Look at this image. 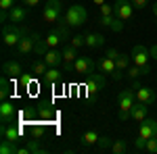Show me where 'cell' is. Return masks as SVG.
I'll return each instance as SVG.
<instances>
[{
  "instance_id": "cell-46",
  "label": "cell",
  "mask_w": 157,
  "mask_h": 154,
  "mask_svg": "<svg viewBox=\"0 0 157 154\" xmlns=\"http://www.w3.org/2000/svg\"><path fill=\"white\" fill-rule=\"evenodd\" d=\"M151 11H153V15H155V19H157V2L153 4V6H151Z\"/></svg>"
},
{
  "instance_id": "cell-2",
  "label": "cell",
  "mask_w": 157,
  "mask_h": 154,
  "mask_svg": "<svg viewBox=\"0 0 157 154\" xmlns=\"http://www.w3.org/2000/svg\"><path fill=\"white\" fill-rule=\"evenodd\" d=\"M134 104H136L134 90H121L120 94H117V119L120 121H128Z\"/></svg>"
},
{
  "instance_id": "cell-45",
  "label": "cell",
  "mask_w": 157,
  "mask_h": 154,
  "mask_svg": "<svg viewBox=\"0 0 157 154\" xmlns=\"http://www.w3.org/2000/svg\"><path fill=\"white\" fill-rule=\"evenodd\" d=\"M151 56L157 59V46H151Z\"/></svg>"
},
{
  "instance_id": "cell-7",
  "label": "cell",
  "mask_w": 157,
  "mask_h": 154,
  "mask_svg": "<svg viewBox=\"0 0 157 154\" xmlns=\"http://www.w3.org/2000/svg\"><path fill=\"white\" fill-rule=\"evenodd\" d=\"M40 34H36V31H32V34H27V36H23V40L19 42V46L15 48L17 50V54L19 56H27V54H32L34 50H36V44L38 40H40Z\"/></svg>"
},
{
  "instance_id": "cell-28",
  "label": "cell",
  "mask_w": 157,
  "mask_h": 154,
  "mask_svg": "<svg viewBox=\"0 0 157 154\" xmlns=\"http://www.w3.org/2000/svg\"><path fill=\"white\" fill-rule=\"evenodd\" d=\"M44 40H46L48 48H59V46H63V42H65V40H63V38H61L55 29H52L50 34H46V38H44Z\"/></svg>"
},
{
  "instance_id": "cell-34",
  "label": "cell",
  "mask_w": 157,
  "mask_h": 154,
  "mask_svg": "<svg viewBox=\"0 0 157 154\" xmlns=\"http://www.w3.org/2000/svg\"><path fill=\"white\" fill-rule=\"evenodd\" d=\"M46 50H48V44H46V40H44V38H40V40H38V44H36V50H34V52H36L38 56H44V54H46Z\"/></svg>"
},
{
  "instance_id": "cell-24",
  "label": "cell",
  "mask_w": 157,
  "mask_h": 154,
  "mask_svg": "<svg viewBox=\"0 0 157 154\" xmlns=\"http://www.w3.org/2000/svg\"><path fill=\"white\" fill-rule=\"evenodd\" d=\"M42 79L46 83H57V81L63 79V71H59V67H48L46 73L42 75Z\"/></svg>"
},
{
  "instance_id": "cell-41",
  "label": "cell",
  "mask_w": 157,
  "mask_h": 154,
  "mask_svg": "<svg viewBox=\"0 0 157 154\" xmlns=\"http://www.w3.org/2000/svg\"><path fill=\"white\" fill-rule=\"evenodd\" d=\"M134 9H138V11H143V9H147V4H149V0H132Z\"/></svg>"
},
{
  "instance_id": "cell-10",
  "label": "cell",
  "mask_w": 157,
  "mask_h": 154,
  "mask_svg": "<svg viewBox=\"0 0 157 154\" xmlns=\"http://www.w3.org/2000/svg\"><path fill=\"white\" fill-rule=\"evenodd\" d=\"M113 13L120 17L121 21L132 19V15H134V4H132V0H115V4H113Z\"/></svg>"
},
{
  "instance_id": "cell-20",
  "label": "cell",
  "mask_w": 157,
  "mask_h": 154,
  "mask_svg": "<svg viewBox=\"0 0 157 154\" xmlns=\"http://www.w3.org/2000/svg\"><path fill=\"white\" fill-rule=\"evenodd\" d=\"M38 142H40V140H36V138H34V140H27L25 146H19V154H44L46 148H42Z\"/></svg>"
},
{
  "instance_id": "cell-36",
  "label": "cell",
  "mask_w": 157,
  "mask_h": 154,
  "mask_svg": "<svg viewBox=\"0 0 157 154\" xmlns=\"http://www.w3.org/2000/svg\"><path fill=\"white\" fill-rule=\"evenodd\" d=\"M145 152H149V154H157V133L153 135V138H151V140H147Z\"/></svg>"
},
{
  "instance_id": "cell-42",
  "label": "cell",
  "mask_w": 157,
  "mask_h": 154,
  "mask_svg": "<svg viewBox=\"0 0 157 154\" xmlns=\"http://www.w3.org/2000/svg\"><path fill=\"white\" fill-rule=\"evenodd\" d=\"M120 54H121V52H120V50H115V48H109V50H107V56H109V59H113V60L117 59Z\"/></svg>"
},
{
  "instance_id": "cell-19",
  "label": "cell",
  "mask_w": 157,
  "mask_h": 154,
  "mask_svg": "<svg viewBox=\"0 0 157 154\" xmlns=\"http://www.w3.org/2000/svg\"><path fill=\"white\" fill-rule=\"evenodd\" d=\"M44 60H46L48 67H59L61 63H63V50H59V48H48L46 54H44Z\"/></svg>"
},
{
  "instance_id": "cell-29",
  "label": "cell",
  "mask_w": 157,
  "mask_h": 154,
  "mask_svg": "<svg viewBox=\"0 0 157 154\" xmlns=\"http://www.w3.org/2000/svg\"><path fill=\"white\" fill-rule=\"evenodd\" d=\"M55 115H57V113H55V110H52L48 104L38 108V117H40V121H44V123H50V121L55 119Z\"/></svg>"
},
{
  "instance_id": "cell-25",
  "label": "cell",
  "mask_w": 157,
  "mask_h": 154,
  "mask_svg": "<svg viewBox=\"0 0 157 154\" xmlns=\"http://www.w3.org/2000/svg\"><path fill=\"white\" fill-rule=\"evenodd\" d=\"M109 150L113 154H126V152H130V144H128V140H113Z\"/></svg>"
},
{
  "instance_id": "cell-6",
  "label": "cell",
  "mask_w": 157,
  "mask_h": 154,
  "mask_svg": "<svg viewBox=\"0 0 157 154\" xmlns=\"http://www.w3.org/2000/svg\"><path fill=\"white\" fill-rule=\"evenodd\" d=\"M132 90H134V94H136V102H145V104H153L157 100V96H155V90L153 88H149V85H143V83H138L136 79L132 81Z\"/></svg>"
},
{
  "instance_id": "cell-17",
  "label": "cell",
  "mask_w": 157,
  "mask_h": 154,
  "mask_svg": "<svg viewBox=\"0 0 157 154\" xmlns=\"http://www.w3.org/2000/svg\"><path fill=\"white\" fill-rule=\"evenodd\" d=\"M0 133H2V140H11V142H23L21 140V127H17V125H13V123H9V125H2L0 127Z\"/></svg>"
},
{
  "instance_id": "cell-30",
  "label": "cell",
  "mask_w": 157,
  "mask_h": 154,
  "mask_svg": "<svg viewBox=\"0 0 157 154\" xmlns=\"http://www.w3.org/2000/svg\"><path fill=\"white\" fill-rule=\"evenodd\" d=\"M98 138H101V135H98L94 129H88L84 135H82L80 144H82V146H92V144H97V142H98Z\"/></svg>"
},
{
  "instance_id": "cell-26",
  "label": "cell",
  "mask_w": 157,
  "mask_h": 154,
  "mask_svg": "<svg viewBox=\"0 0 157 154\" xmlns=\"http://www.w3.org/2000/svg\"><path fill=\"white\" fill-rule=\"evenodd\" d=\"M105 44V38L101 34H86V46L88 48H101Z\"/></svg>"
},
{
  "instance_id": "cell-8",
  "label": "cell",
  "mask_w": 157,
  "mask_h": 154,
  "mask_svg": "<svg viewBox=\"0 0 157 154\" xmlns=\"http://www.w3.org/2000/svg\"><path fill=\"white\" fill-rule=\"evenodd\" d=\"M86 96L88 98H94V96L105 88V75L103 73H92V75H88V81H86Z\"/></svg>"
},
{
  "instance_id": "cell-3",
  "label": "cell",
  "mask_w": 157,
  "mask_h": 154,
  "mask_svg": "<svg viewBox=\"0 0 157 154\" xmlns=\"http://www.w3.org/2000/svg\"><path fill=\"white\" fill-rule=\"evenodd\" d=\"M157 133V119H149L147 117L143 123H140V129H138V138L134 140V148L136 150H145L147 140H151Z\"/></svg>"
},
{
  "instance_id": "cell-39",
  "label": "cell",
  "mask_w": 157,
  "mask_h": 154,
  "mask_svg": "<svg viewBox=\"0 0 157 154\" xmlns=\"http://www.w3.org/2000/svg\"><path fill=\"white\" fill-rule=\"evenodd\" d=\"M98 9H101V15H115V13H113V4H107V2H105V4H101Z\"/></svg>"
},
{
  "instance_id": "cell-12",
  "label": "cell",
  "mask_w": 157,
  "mask_h": 154,
  "mask_svg": "<svg viewBox=\"0 0 157 154\" xmlns=\"http://www.w3.org/2000/svg\"><path fill=\"white\" fill-rule=\"evenodd\" d=\"M97 23L107 27V29H111V31H121L124 29V21H121L117 15H98Z\"/></svg>"
},
{
  "instance_id": "cell-18",
  "label": "cell",
  "mask_w": 157,
  "mask_h": 154,
  "mask_svg": "<svg viewBox=\"0 0 157 154\" xmlns=\"http://www.w3.org/2000/svg\"><path fill=\"white\" fill-rule=\"evenodd\" d=\"M2 75H6L9 79H19L23 73H21V65L17 60H4L2 63Z\"/></svg>"
},
{
  "instance_id": "cell-27",
  "label": "cell",
  "mask_w": 157,
  "mask_h": 154,
  "mask_svg": "<svg viewBox=\"0 0 157 154\" xmlns=\"http://www.w3.org/2000/svg\"><path fill=\"white\" fill-rule=\"evenodd\" d=\"M0 154H19V146H17V142L2 140V144H0Z\"/></svg>"
},
{
  "instance_id": "cell-33",
  "label": "cell",
  "mask_w": 157,
  "mask_h": 154,
  "mask_svg": "<svg viewBox=\"0 0 157 154\" xmlns=\"http://www.w3.org/2000/svg\"><path fill=\"white\" fill-rule=\"evenodd\" d=\"M9 96H11V83H9L6 75H2V79H0V98L9 100Z\"/></svg>"
},
{
  "instance_id": "cell-11",
  "label": "cell",
  "mask_w": 157,
  "mask_h": 154,
  "mask_svg": "<svg viewBox=\"0 0 157 154\" xmlns=\"http://www.w3.org/2000/svg\"><path fill=\"white\" fill-rule=\"evenodd\" d=\"M130 54H132V63L134 65L147 67V65H149V59H151V48H145V46H140V44H136Z\"/></svg>"
},
{
  "instance_id": "cell-47",
  "label": "cell",
  "mask_w": 157,
  "mask_h": 154,
  "mask_svg": "<svg viewBox=\"0 0 157 154\" xmlns=\"http://www.w3.org/2000/svg\"><path fill=\"white\" fill-rule=\"evenodd\" d=\"M92 2H94L97 6H101V4H105V0H92Z\"/></svg>"
},
{
  "instance_id": "cell-4",
  "label": "cell",
  "mask_w": 157,
  "mask_h": 154,
  "mask_svg": "<svg viewBox=\"0 0 157 154\" xmlns=\"http://www.w3.org/2000/svg\"><path fill=\"white\" fill-rule=\"evenodd\" d=\"M88 21V13L82 4H71L67 11H65V25L69 27H82Z\"/></svg>"
},
{
  "instance_id": "cell-22",
  "label": "cell",
  "mask_w": 157,
  "mask_h": 154,
  "mask_svg": "<svg viewBox=\"0 0 157 154\" xmlns=\"http://www.w3.org/2000/svg\"><path fill=\"white\" fill-rule=\"evenodd\" d=\"M98 73H103V75H109V77H113V73H115V60L109 59L107 54H105L103 59L98 60Z\"/></svg>"
},
{
  "instance_id": "cell-40",
  "label": "cell",
  "mask_w": 157,
  "mask_h": 154,
  "mask_svg": "<svg viewBox=\"0 0 157 154\" xmlns=\"http://www.w3.org/2000/svg\"><path fill=\"white\" fill-rule=\"evenodd\" d=\"M15 6V0H0V11H11Z\"/></svg>"
},
{
  "instance_id": "cell-32",
  "label": "cell",
  "mask_w": 157,
  "mask_h": 154,
  "mask_svg": "<svg viewBox=\"0 0 157 154\" xmlns=\"http://www.w3.org/2000/svg\"><path fill=\"white\" fill-rule=\"evenodd\" d=\"M29 133H32V138H36V140H42V138L46 135V123L42 121V123H36V125H32V127H29Z\"/></svg>"
},
{
  "instance_id": "cell-14",
  "label": "cell",
  "mask_w": 157,
  "mask_h": 154,
  "mask_svg": "<svg viewBox=\"0 0 157 154\" xmlns=\"http://www.w3.org/2000/svg\"><path fill=\"white\" fill-rule=\"evenodd\" d=\"M132 65V54H120L115 59V73H113V79L120 81L121 77L126 75V69Z\"/></svg>"
},
{
  "instance_id": "cell-16",
  "label": "cell",
  "mask_w": 157,
  "mask_h": 154,
  "mask_svg": "<svg viewBox=\"0 0 157 154\" xmlns=\"http://www.w3.org/2000/svg\"><path fill=\"white\" fill-rule=\"evenodd\" d=\"M27 17H29V9H27L25 4L23 6H17V4H15L11 11H9V21H11V23L23 25L25 21H27Z\"/></svg>"
},
{
  "instance_id": "cell-15",
  "label": "cell",
  "mask_w": 157,
  "mask_h": 154,
  "mask_svg": "<svg viewBox=\"0 0 157 154\" xmlns=\"http://www.w3.org/2000/svg\"><path fill=\"white\" fill-rule=\"evenodd\" d=\"M15 119H17V108L13 106L9 100H2V104H0V121H2V125L15 123Z\"/></svg>"
},
{
  "instance_id": "cell-1",
  "label": "cell",
  "mask_w": 157,
  "mask_h": 154,
  "mask_svg": "<svg viewBox=\"0 0 157 154\" xmlns=\"http://www.w3.org/2000/svg\"><path fill=\"white\" fill-rule=\"evenodd\" d=\"M29 31L23 25L19 23H4L2 25V44L4 48H17L19 42L23 40V36H27Z\"/></svg>"
},
{
  "instance_id": "cell-5",
  "label": "cell",
  "mask_w": 157,
  "mask_h": 154,
  "mask_svg": "<svg viewBox=\"0 0 157 154\" xmlns=\"http://www.w3.org/2000/svg\"><path fill=\"white\" fill-rule=\"evenodd\" d=\"M63 17V2L61 0H46V6L42 13V19L50 25H57Z\"/></svg>"
},
{
  "instance_id": "cell-13",
  "label": "cell",
  "mask_w": 157,
  "mask_h": 154,
  "mask_svg": "<svg viewBox=\"0 0 157 154\" xmlns=\"http://www.w3.org/2000/svg\"><path fill=\"white\" fill-rule=\"evenodd\" d=\"M63 50V71L65 73H71L73 71V63L78 60V48H73L71 44L61 48Z\"/></svg>"
},
{
  "instance_id": "cell-43",
  "label": "cell",
  "mask_w": 157,
  "mask_h": 154,
  "mask_svg": "<svg viewBox=\"0 0 157 154\" xmlns=\"http://www.w3.org/2000/svg\"><path fill=\"white\" fill-rule=\"evenodd\" d=\"M21 2H23L25 6H29V9H32V6H38L42 0H21Z\"/></svg>"
},
{
  "instance_id": "cell-23",
  "label": "cell",
  "mask_w": 157,
  "mask_h": 154,
  "mask_svg": "<svg viewBox=\"0 0 157 154\" xmlns=\"http://www.w3.org/2000/svg\"><path fill=\"white\" fill-rule=\"evenodd\" d=\"M149 73H151V67H149V65H147V67H138V65L132 63V65L126 69V77H128V79H138L140 75H149Z\"/></svg>"
},
{
  "instance_id": "cell-31",
  "label": "cell",
  "mask_w": 157,
  "mask_h": 154,
  "mask_svg": "<svg viewBox=\"0 0 157 154\" xmlns=\"http://www.w3.org/2000/svg\"><path fill=\"white\" fill-rule=\"evenodd\" d=\"M48 69V65H46V60H34L32 63V75L34 77H42L44 73Z\"/></svg>"
},
{
  "instance_id": "cell-35",
  "label": "cell",
  "mask_w": 157,
  "mask_h": 154,
  "mask_svg": "<svg viewBox=\"0 0 157 154\" xmlns=\"http://www.w3.org/2000/svg\"><path fill=\"white\" fill-rule=\"evenodd\" d=\"M69 44H71L73 48H82V46H86V36H82V34H78V36L69 38Z\"/></svg>"
},
{
  "instance_id": "cell-44",
  "label": "cell",
  "mask_w": 157,
  "mask_h": 154,
  "mask_svg": "<svg viewBox=\"0 0 157 154\" xmlns=\"http://www.w3.org/2000/svg\"><path fill=\"white\" fill-rule=\"evenodd\" d=\"M0 21H2V23H6V21H9V11H2V13H0Z\"/></svg>"
},
{
  "instance_id": "cell-21",
  "label": "cell",
  "mask_w": 157,
  "mask_h": 154,
  "mask_svg": "<svg viewBox=\"0 0 157 154\" xmlns=\"http://www.w3.org/2000/svg\"><path fill=\"white\" fill-rule=\"evenodd\" d=\"M147 108H149V104H145V102H136L132 106V113H130V119H132L134 123H143L147 119Z\"/></svg>"
},
{
  "instance_id": "cell-9",
  "label": "cell",
  "mask_w": 157,
  "mask_h": 154,
  "mask_svg": "<svg viewBox=\"0 0 157 154\" xmlns=\"http://www.w3.org/2000/svg\"><path fill=\"white\" fill-rule=\"evenodd\" d=\"M97 69H98V65L90 56H78V60L73 63V71L80 73V75H92Z\"/></svg>"
},
{
  "instance_id": "cell-37",
  "label": "cell",
  "mask_w": 157,
  "mask_h": 154,
  "mask_svg": "<svg viewBox=\"0 0 157 154\" xmlns=\"http://www.w3.org/2000/svg\"><path fill=\"white\" fill-rule=\"evenodd\" d=\"M111 142H113L111 138H98L97 146L101 148V150H109V148H111Z\"/></svg>"
},
{
  "instance_id": "cell-38",
  "label": "cell",
  "mask_w": 157,
  "mask_h": 154,
  "mask_svg": "<svg viewBox=\"0 0 157 154\" xmlns=\"http://www.w3.org/2000/svg\"><path fill=\"white\" fill-rule=\"evenodd\" d=\"M19 83H21L23 88H29V85L34 83V77H32V75H21V77H19Z\"/></svg>"
}]
</instances>
